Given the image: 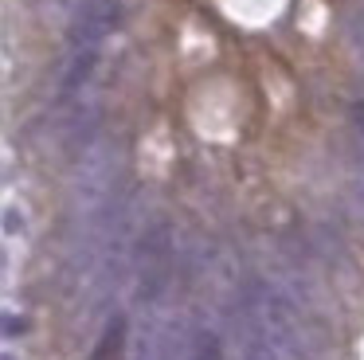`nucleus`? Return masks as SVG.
<instances>
[{
	"mask_svg": "<svg viewBox=\"0 0 364 360\" xmlns=\"http://www.w3.org/2000/svg\"><path fill=\"white\" fill-rule=\"evenodd\" d=\"M24 231V216L16 208H4V235H20Z\"/></svg>",
	"mask_w": 364,
	"mask_h": 360,
	"instance_id": "4",
	"label": "nucleus"
},
{
	"mask_svg": "<svg viewBox=\"0 0 364 360\" xmlns=\"http://www.w3.org/2000/svg\"><path fill=\"white\" fill-rule=\"evenodd\" d=\"M353 125H356V133L364 137V102H353Z\"/></svg>",
	"mask_w": 364,
	"mask_h": 360,
	"instance_id": "6",
	"label": "nucleus"
},
{
	"mask_svg": "<svg viewBox=\"0 0 364 360\" xmlns=\"http://www.w3.org/2000/svg\"><path fill=\"white\" fill-rule=\"evenodd\" d=\"M114 23H118V0H82L71 12L67 39H71L75 51H90L110 36Z\"/></svg>",
	"mask_w": 364,
	"mask_h": 360,
	"instance_id": "1",
	"label": "nucleus"
},
{
	"mask_svg": "<svg viewBox=\"0 0 364 360\" xmlns=\"http://www.w3.org/2000/svg\"><path fill=\"white\" fill-rule=\"evenodd\" d=\"M122 337H126V321H122V317H114L110 325H106V333H102V344L95 349V360H110L114 352L122 349Z\"/></svg>",
	"mask_w": 364,
	"mask_h": 360,
	"instance_id": "3",
	"label": "nucleus"
},
{
	"mask_svg": "<svg viewBox=\"0 0 364 360\" xmlns=\"http://www.w3.org/2000/svg\"><path fill=\"white\" fill-rule=\"evenodd\" d=\"M4 360H12V356H9V352H4Z\"/></svg>",
	"mask_w": 364,
	"mask_h": 360,
	"instance_id": "7",
	"label": "nucleus"
},
{
	"mask_svg": "<svg viewBox=\"0 0 364 360\" xmlns=\"http://www.w3.org/2000/svg\"><path fill=\"white\" fill-rule=\"evenodd\" d=\"M24 325H28L24 317H16V313H4V337H16V333H24Z\"/></svg>",
	"mask_w": 364,
	"mask_h": 360,
	"instance_id": "5",
	"label": "nucleus"
},
{
	"mask_svg": "<svg viewBox=\"0 0 364 360\" xmlns=\"http://www.w3.org/2000/svg\"><path fill=\"white\" fill-rule=\"evenodd\" d=\"M95 63H98V51L90 47V51H79L71 59V67H67V78H63V90H79L82 83L90 78V70H95Z\"/></svg>",
	"mask_w": 364,
	"mask_h": 360,
	"instance_id": "2",
	"label": "nucleus"
}]
</instances>
